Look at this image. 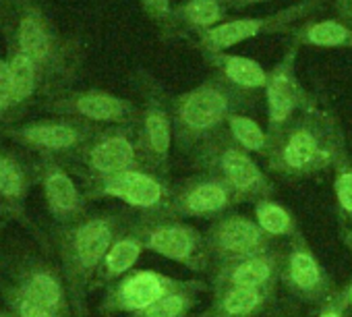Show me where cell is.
Here are the masks:
<instances>
[{
    "mask_svg": "<svg viewBox=\"0 0 352 317\" xmlns=\"http://www.w3.org/2000/svg\"><path fill=\"white\" fill-rule=\"evenodd\" d=\"M87 197H114L151 216L172 214V197L168 193V187L157 177L143 173L141 168L89 183Z\"/></svg>",
    "mask_w": 352,
    "mask_h": 317,
    "instance_id": "obj_8",
    "label": "cell"
},
{
    "mask_svg": "<svg viewBox=\"0 0 352 317\" xmlns=\"http://www.w3.org/2000/svg\"><path fill=\"white\" fill-rule=\"evenodd\" d=\"M284 251L274 247L243 259L226 261L210 267L212 288L243 286V288H278L282 274Z\"/></svg>",
    "mask_w": 352,
    "mask_h": 317,
    "instance_id": "obj_13",
    "label": "cell"
},
{
    "mask_svg": "<svg viewBox=\"0 0 352 317\" xmlns=\"http://www.w3.org/2000/svg\"><path fill=\"white\" fill-rule=\"evenodd\" d=\"M267 102H270V120L272 124L280 127L288 120L294 110V96L284 77H276L270 81L267 87Z\"/></svg>",
    "mask_w": 352,
    "mask_h": 317,
    "instance_id": "obj_26",
    "label": "cell"
},
{
    "mask_svg": "<svg viewBox=\"0 0 352 317\" xmlns=\"http://www.w3.org/2000/svg\"><path fill=\"white\" fill-rule=\"evenodd\" d=\"M40 108L54 116L79 118L91 124H124L135 114L126 100L106 91H60L40 102Z\"/></svg>",
    "mask_w": 352,
    "mask_h": 317,
    "instance_id": "obj_12",
    "label": "cell"
},
{
    "mask_svg": "<svg viewBox=\"0 0 352 317\" xmlns=\"http://www.w3.org/2000/svg\"><path fill=\"white\" fill-rule=\"evenodd\" d=\"M228 114V100L214 87H201L189 94L179 106L181 133L187 137H199L214 131Z\"/></svg>",
    "mask_w": 352,
    "mask_h": 317,
    "instance_id": "obj_17",
    "label": "cell"
},
{
    "mask_svg": "<svg viewBox=\"0 0 352 317\" xmlns=\"http://www.w3.org/2000/svg\"><path fill=\"white\" fill-rule=\"evenodd\" d=\"M228 124H230V133H232L234 141L243 149H249V151H265L267 137H265V133L261 131V127L255 120H251L247 116H230L228 118Z\"/></svg>",
    "mask_w": 352,
    "mask_h": 317,
    "instance_id": "obj_27",
    "label": "cell"
},
{
    "mask_svg": "<svg viewBox=\"0 0 352 317\" xmlns=\"http://www.w3.org/2000/svg\"><path fill=\"white\" fill-rule=\"evenodd\" d=\"M236 199L234 191L222 179H195L183 185L172 197V216L179 218H216Z\"/></svg>",
    "mask_w": 352,
    "mask_h": 317,
    "instance_id": "obj_15",
    "label": "cell"
},
{
    "mask_svg": "<svg viewBox=\"0 0 352 317\" xmlns=\"http://www.w3.org/2000/svg\"><path fill=\"white\" fill-rule=\"evenodd\" d=\"M36 183V160L13 147H0V201L23 210V201Z\"/></svg>",
    "mask_w": 352,
    "mask_h": 317,
    "instance_id": "obj_19",
    "label": "cell"
},
{
    "mask_svg": "<svg viewBox=\"0 0 352 317\" xmlns=\"http://www.w3.org/2000/svg\"><path fill=\"white\" fill-rule=\"evenodd\" d=\"M212 303L199 317H257L276 300V288H212Z\"/></svg>",
    "mask_w": 352,
    "mask_h": 317,
    "instance_id": "obj_18",
    "label": "cell"
},
{
    "mask_svg": "<svg viewBox=\"0 0 352 317\" xmlns=\"http://www.w3.org/2000/svg\"><path fill=\"white\" fill-rule=\"evenodd\" d=\"M3 284L23 292L58 317H75L69 286L60 265L34 251L15 253L3 265Z\"/></svg>",
    "mask_w": 352,
    "mask_h": 317,
    "instance_id": "obj_4",
    "label": "cell"
},
{
    "mask_svg": "<svg viewBox=\"0 0 352 317\" xmlns=\"http://www.w3.org/2000/svg\"><path fill=\"white\" fill-rule=\"evenodd\" d=\"M96 133V124L69 116L0 124V137L25 147L28 151L44 157H56V160L75 157Z\"/></svg>",
    "mask_w": 352,
    "mask_h": 317,
    "instance_id": "obj_3",
    "label": "cell"
},
{
    "mask_svg": "<svg viewBox=\"0 0 352 317\" xmlns=\"http://www.w3.org/2000/svg\"><path fill=\"white\" fill-rule=\"evenodd\" d=\"M0 317H15L9 309H0Z\"/></svg>",
    "mask_w": 352,
    "mask_h": 317,
    "instance_id": "obj_39",
    "label": "cell"
},
{
    "mask_svg": "<svg viewBox=\"0 0 352 317\" xmlns=\"http://www.w3.org/2000/svg\"><path fill=\"white\" fill-rule=\"evenodd\" d=\"M0 292H3V298H5V305L7 309L15 315V317H58L54 311H50L48 307L40 305L38 300L25 296L23 292L3 284V288H0Z\"/></svg>",
    "mask_w": 352,
    "mask_h": 317,
    "instance_id": "obj_29",
    "label": "cell"
},
{
    "mask_svg": "<svg viewBox=\"0 0 352 317\" xmlns=\"http://www.w3.org/2000/svg\"><path fill=\"white\" fill-rule=\"evenodd\" d=\"M0 230H3V228H0Z\"/></svg>",
    "mask_w": 352,
    "mask_h": 317,
    "instance_id": "obj_41",
    "label": "cell"
},
{
    "mask_svg": "<svg viewBox=\"0 0 352 317\" xmlns=\"http://www.w3.org/2000/svg\"><path fill=\"white\" fill-rule=\"evenodd\" d=\"M333 193L338 201V224L340 234L348 251L352 253V166L348 162H340L336 181H333Z\"/></svg>",
    "mask_w": 352,
    "mask_h": 317,
    "instance_id": "obj_25",
    "label": "cell"
},
{
    "mask_svg": "<svg viewBox=\"0 0 352 317\" xmlns=\"http://www.w3.org/2000/svg\"><path fill=\"white\" fill-rule=\"evenodd\" d=\"M272 317H292V315H288V313H276V315H272Z\"/></svg>",
    "mask_w": 352,
    "mask_h": 317,
    "instance_id": "obj_40",
    "label": "cell"
},
{
    "mask_svg": "<svg viewBox=\"0 0 352 317\" xmlns=\"http://www.w3.org/2000/svg\"><path fill=\"white\" fill-rule=\"evenodd\" d=\"M333 160V149L317 122H302L294 127L276 147L272 166L280 173L305 177L325 168Z\"/></svg>",
    "mask_w": 352,
    "mask_h": 317,
    "instance_id": "obj_10",
    "label": "cell"
},
{
    "mask_svg": "<svg viewBox=\"0 0 352 317\" xmlns=\"http://www.w3.org/2000/svg\"><path fill=\"white\" fill-rule=\"evenodd\" d=\"M226 75L230 81L245 87H259L267 81L261 67L249 58H226Z\"/></svg>",
    "mask_w": 352,
    "mask_h": 317,
    "instance_id": "obj_30",
    "label": "cell"
},
{
    "mask_svg": "<svg viewBox=\"0 0 352 317\" xmlns=\"http://www.w3.org/2000/svg\"><path fill=\"white\" fill-rule=\"evenodd\" d=\"M137 228L143 237L145 251L157 253L197 274L212 267L206 234H201L195 226L170 216L143 214Z\"/></svg>",
    "mask_w": 352,
    "mask_h": 317,
    "instance_id": "obj_5",
    "label": "cell"
},
{
    "mask_svg": "<svg viewBox=\"0 0 352 317\" xmlns=\"http://www.w3.org/2000/svg\"><path fill=\"white\" fill-rule=\"evenodd\" d=\"M348 290L338 288L325 303L319 305L317 317H348Z\"/></svg>",
    "mask_w": 352,
    "mask_h": 317,
    "instance_id": "obj_34",
    "label": "cell"
},
{
    "mask_svg": "<svg viewBox=\"0 0 352 317\" xmlns=\"http://www.w3.org/2000/svg\"><path fill=\"white\" fill-rule=\"evenodd\" d=\"M124 230L118 214H83L81 218L58 224L54 245L60 257L75 317H89L87 292L94 288L96 274L116 237Z\"/></svg>",
    "mask_w": 352,
    "mask_h": 317,
    "instance_id": "obj_2",
    "label": "cell"
},
{
    "mask_svg": "<svg viewBox=\"0 0 352 317\" xmlns=\"http://www.w3.org/2000/svg\"><path fill=\"white\" fill-rule=\"evenodd\" d=\"M206 243L212 265L243 259L276 247V241L267 237L255 220L241 214H230L216 220L206 232Z\"/></svg>",
    "mask_w": 352,
    "mask_h": 317,
    "instance_id": "obj_11",
    "label": "cell"
},
{
    "mask_svg": "<svg viewBox=\"0 0 352 317\" xmlns=\"http://www.w3.org/2000/svg\"><path fill=\"white\" fill-rule=\"evenodd\" d=\"M7 61L13 79V106L5 122L0 124L19 122L28 114V108L36 106V100L42 102V83L34 63L25 54L13 50H7Z\"/></svg>",
    "mask_w": 352,
    "mask_h": 317,
    "instance_id": "obj_21",
    "label": "cell"
},
{
    "mask_svg": "<svg viewBox=\"0 0 352 317\" xmlns=\"http://www.w3.org/2000/svg\"><path fill=\"white\" fill-rule=\"evenodd\" d=\"M143 251H145V245H143V237H141L137 224H133L131 228H124L116 237V241L110 245V249L96 274L94 288L110 286L112 282H116L118 278L129 274L135 267V263L139 261Z\"/></svg>",
    "mask_w": 352,
    "mask_h": 317,
    "instance_id": "obj_20",
    "label": "cell"
},
{
    "mask_svg": "<svg viewBox=\"0 0 352 317\" xmlns=\"http://www.w3.org/2000/svg\"><path fill=\"white\" fill-rule=\"evenodd\" d=\"M7 50L25 54L40 77L42 102L65 91L77 71V48L58 34L38 0H7Z\"/></svg>",
    "mask_w": 352,
    "mask_h": 317,
    "instance_id": "obj_1",
    "label": "cell"
},
{
    "mask_svg": "<svg viewBox=\"0 0 352 317\" xmlns=\"http://www.w3.org/2000/svg\"><path fill=\"white\" fill-rule=\"evenodd\" d=\"M38 168V183L42 185L46 206L56 220V224H69L77 218H81L85 212V199L75 185L73 177L67 173V168L60 164L56 157H44L40 155L36 160Z\"/></svg>",
    "mask_w": 352,
    "mask_h": 317,
    "instance_id": "obj_14",
    "label": "cell"
},
{
    "mask_svg": "<svg viewBox=\"0 0 352 317\" xmlns=\"http://www.w3.org/2000/svg\"><path fill=\"white\" fill-rule=\"evenodd\" d=\"M193 280H176L162 272L153 270H131L110 286H106V294L100 303V311L104 315L114 313H137L147 309L162 296L189 286Z\"/></svg>",
    "mask_w": 352,
    "mask_h": 317,
    "instance_id": "obj_7",
    "label": "cell"
},
{
    "mask_svg": "<svg viewBox=\"0 0 352 317\" xmlns=\"http://www.w3.org/2000/svg\"><path fill=\"white\" fill-rule=\"evenodd\" d=\"M139 149L149 166L162 168L168 160L170 151V122L162 108L151 106L145 112L143 129L139 137Z\"/></svg>",
    "mask_w": 352,
    "mask_h": 317,
    "instance_id": "obj_22",
    "label": "cell"
},
{
    "mask_svg": "<svg viewBox=\"0 0 352 317\" xmlns=\"http://www.w3.org/2000/svg\"><path fill=\"white\" fill-rule=\"evenodd\" d=\"M346 290H348V309H350V313H352V280L346 284Z\"/></svg>",
    "mask_w": 352,
    "mask_h": 317,
    "instance_id": "obj_38",
    "label": "cell"
},
{
    "mask_svg": "<svg viewBox=\"0 0 352 317\" xmlns=\"http://www.w3.org/2000/svg\"><path fill=\"white\" fill-rule=\"evenodd\" d=\"M139 141L126 129L98 131L94 139L75 155L85 168L87 181L96 183L118 173L139 168Z\"/></svg>",
    "mask_w": 352,
    "mask_h": 317,
    "instance_id": "obj_9",
    "label": "cell"
},
{
    "mask_svg": "<svg viewBox=\"0 0 352 317\" xmlns=\"http://www.w3.org/2000/svg\"><path fill=\"white\" fill-rule=\"evenodd\" d=\"M187 15L197 25H212L220 17V7L214 3V0H193V3L187 7Z\"/></svg>",
    "mask_w": 352,
    "mask_h": 317,
    "instance_id": "obj_32",
    "label": "cell"
},
{
    "mask_svg": "<svg viewBox=\"0 0 352 317\" xmlns=\"http://www.w3.org/2000/svg\"><path fill=\"white\" fill-rule=\"evenodd\" d=\"M280 284L290 296L307 305H321L338 290L302 232H296L284 251Z\"/></svg>",
    "mask_w": 352,
    "mask_h": 317,
    "instance_id": "obj_6",
    "label": "cell"
},
{
    "mask_svg": "<svg viewBox=\"0 0 352 317\" xmlns=\"http://www.w3.org/2000/svg\"><path fill=\"white\" fill-rule=\"evenodd\" d=\"M13 106V79L9 61L0 58V122H5Z\"/></svg>",
    "mask_w": 352,
    "mask_h": 317,
    "instance_id": "obj_33",
    "label": "cell"
},
{
    "mask_svg": "<svg viewBox=\"0 0 352 317\" xmlns=\"http://www.w3.org/2000/svg\"><path fill=\"white\" fill-rule=\"evenodd\" d=\"M0 216H3V218H13V220H21V222L30 224V220H28V216L23 214V210H19V208H15V206H9V204H5V201H0Z\"/></svg>",
    "mask_w": 352,
    "mask_h": 317,
    "instance_id": "obj_35",
    "label": "cell"
},
{
    "mask_svg": "<svg viewBox=\"0 0 352 317\" xmlns=\"http://www.w3.org/2000/svg\"><path fill=\"white\" fill-rule=\"evenodd\" d=\"M255 222L274 241L276 239H292L296 232H300L296 218L290 214V210H286L284 206L270 201V199H261L255 204Z\"/></svg>",
    "mask_w": 352,
    "mask_h": 317,
    "instance_id": "obj_24",
    "label": "cell"
},
{
    "mask_svg": "<svg viewBox=\"0 0 352 317\" xmlns=\"http://www.w3.org/2000/svg\"><path fill=\"white\" fill-rule=\"evenodd\" d=\"M147 7H151L157 13H166L168 11V0H145Z\"/></svg>",
    "mask_w": 352,
    "mask_h": 317,
    "instance_id": "obj_36",
    "label": "cell"
},
{
    "mask_svg": "<svg viewBox=\"0 0 352 317\" xmlns=\"http://www.w3.org/2000/svg\"><path fill=\"white\" fill-rule=\"evenodd\" d=\"M348 38H350L348 30L333 21L319 23V25L311 28V32H309V40L319 46H338V44L346 42Z\"/></svg>",
    "mask_w": 352,
    "mask_h": 317,
    "instance_id": "obj_31",
    "label": "cell"
},
{
    "mask_svg": "<svg viewBox=\"0 0 352 317\" xmlns=\"http://www.w3.org/2000/svg\"><path fill=\"white\" fill-rule=\"evenodd\" d=\"M206 288H208L206 282L193 280L189 286L162 296L160 300H155L147 309L131 313V317H187L197 303V294Z\"/></svg>",
    "mask_w": 352,
    "mask_h": 317,
    "instance_id": "obj_23",
    "label": "cell"
},
{
    "mask_svg": "<svg viewBox=\"0 0 352 317\" xmlns=\"http://www.w3.org/2000/svg\"><path fill=\"white\" fill-rule=\"evenodd\" d=\"M5 17H7V0H0V38L5 34Z\"/></svg>",
    "mask_w": 352,
    "mask_h": 317,
    "instance_id": "obj_37",
    "label": "cell"
},
{
    "mask_svg": "<svg viewBox=\"0 0 352 317\" xmlns=\"http://www.w3.org/2000/svg\"><path fill=\"white\" fill-rule=\"evenodd\" d=\"M212 166L220 179L234 191L236 199L265 197L272 191L270 181L263 177L259 166L251 160L249 153L241 147L226 145L212 153Z\"/></svg>",
    "mask_w": 352,
    "mask_h": 317,
    "instance_id": "obj_16",
    "label": "cell"
},
{
    "mask_svg": "<svg viewBox=\"0 0 352 317\" xmlns=\"http://www.w3.org/2000/svg\"><path fill=\"white\" fill-rule=\"evenodd\" d=\"M263 25V21H251V19H241V21H232V23H224L216 30L210 32V42L218 48H226L232 46L241 40H247L251 36H255L259 32V28Z\"/></svg>",
    "mask_w": 352,
    "mask_h": 317,
    "instance_id": "obj_28",
    "label": "cell"
}]
</instances>
